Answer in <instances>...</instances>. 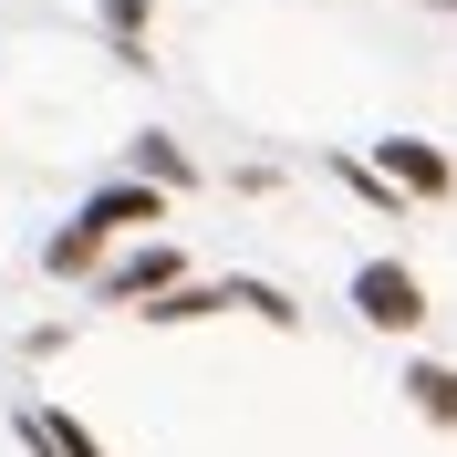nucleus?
I'll list each match as a JSON object with an SVG mask.
<instances>
[{
    "mask_svg": "<svg viewBox=\"0 0 457 457\" xmlns=\"http://www.w3.org/2000/svg\"><path fill=\"white\" fill-rule=\"evenodd\" d=\"M353 312H364L374 333H416V322H427V291H416L405 260H364V270H353Z\"/></svg>",
    "mask_w": 457,
    "mask_h": 457,
    "instance_id": "nucleus-1",
    "label": "nucleus"
},
{
    "mask_svg": "<svg viewBox=\"0 0 457 457\" xmlns=\"http://www.w3.org/2000/svg\"><path fill=\"white\" fill-rule=\"evenodd\" d=\"M104 239H114V228L94 219V208H73V228H53V250H42V270H53V281H84L94 260H104Z\"/></svg>",
    "mask_w": 457,
    "mask_h": 457,
    "instance_id": "nucleus-2",
    "label": "nucleus"
},
{
    "mask_svg": "<svg viewBox=\"0 0 457 457\" xmlns=\"http://www.w3.org/2000/svg\"><path fill=\"white\" fill-rule=\"evenodd\" d=\"M374 156H385V177H395V187H416V198H447V156H436V145H416V136H385Z\"/></svg>",
    "mask_w": 457,
    "mask_h": 457,
    "instance_id": "nucleus-3",
    "label": "nucleus"
},
{
    "mask_svg": "<svg viewBox=\"0 0 457 457\" xmlns=\"http://www.w3.org/2000/svg\"><path fill=\"white\" fill-rule=\"evenodd\" d=\"M177 270H187L177 250H136L125 270H104V302H145V291H177Z\"/></svg>",
    "mask_w": 457,
    "mask_h": 457,
    "instance_id": "nucleus-4",
    "label": "nucleus"
},
{
    "mask_svg": "<svg viewBox=\"0 0 457 457\" xmlns=\"http://www.w3.org/2000/svg\"><path fill=\"white\" fill-rule=\"evenodd\" d=\"M21 436H31L42 457H104L84 427H73V416H53V405H21Z\"/></svg>",
    "mask_w": 457,
    "mask_h": 457,
    "instance_id": "nucleus-5",
    "label": "nucleus"
},
{
    "mask_svg": "<svg viewBox=\"0 0 457 457\" xmlns=\"http://www.w3.org/2000/svg\"><path fill=\"white\" fill-rule=\"evenodd\" d=\"M405 395L427 405L436 427H457V364H416V374H405Z\"/></svg>",
    "mask_w": 457,
    "mask_h": 457,
    "instance_id": "nucleus-6",
    "label": "nucleus"
},
{
    "mask_svg": "<svg viewBox=\"0 0 457 457\" xmlns=\"http://www.w3.org/2000/svg\"><path fill=\"white\" fill-rule=\"evenodd\" d=\"M136 167H145V177H167V187H187V156H177L167 136H136Z\"/></svg>",
    "mask_w": 457,
    "mask_h": 457,
    "instance_id": "nucleus-7",
    "label": "nucleus"
},
{
    "mask_svg": "<svg viewBox=\"0 0 457 457\" xmlns=\"http://www.w3.org/2000/svg\"><path fill=\"white\" fill-rule=\"evenodd\" d=\"M104 21H114V53H125V62H145V53H136V31H145V0H104Z\"/></svg>",
    "mask_w": 457,
    "mask_h": 457,
    "instance_id": "nucleus-8",
    "label": "nucleus"
},
{
    "mask_svg": "<svg viewBox=\"0 0 457 457\" xmlns=\"http://www.w3.org/2000/svg\"><path fill=\"white\" fill-rule=\"evenodd\" d=\"M436 11H457V0H436Z\"/></svg>",
    "mask_w": 457,
    "mask_h": 457,
    "instance_id": "nucleus-9",
    "label": "nucleus"
}]
</instances>
